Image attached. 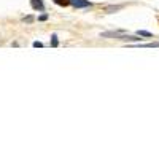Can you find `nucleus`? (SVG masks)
Returning a JSON list of instances; mask_svg holds the SVG:
<instances>
[{"label": "nucleus", "instance_id": "nucleus-1", "mask_svg": "<svg viewBox=\"0 0 159 159\" xmlns=\"http://www.w3.org/2000/svg\"><path fill=\"white\" fill-rule=\"evenodd\" d=\"M100 37L104 38H116V40H123V42H140L142 38L134 37V35H124L123 32H104Z\"/></svg>", "mask_w": 159, "mask_h": 159}, {"label": "nucleus", "instance_id": "nucleus-2", "mask_svg": "<svg viewBox=\"0 0 159 159\" xmlns=\"http://www.w3.org/2000/svg\"><path fill=\"white\" fill-rule=\"evenodd\" d=\"M70 3H72L75 8H86V7H91V2H89V0H70Z\"/></svg>", "mask_w": 159, "mask_h": 159}, {"label": "nucleus", "instance_id": "nucleus-3", "mask_svg": "<svg viewBox=\"0 0 159 159\" xmlns=\"http://www.w3.org/2000/svg\"><path fill=\"white\" fill-rule=\"evenodd\" d=\"M30 5H32V8L37 10V11H43L45 10V5H43L42 0H30Z\"/></svg>", "mask_w": 159, "mask_h": 159}, {"label": "nucleus", "instance_id": "nucleus-4", "mask_svg": "<svg viewBox=\"0 0 159 159\" xmlns=\"http://www.w3.org/2000/svg\"><path fill=\"white\" fill-rule=\"evenodd\" d=\"M142 48H157L159 46V42H153V43H145V45H139Z\"/></svg>", "mask_w": 159, "mask_h": 159}, {"label": "nucleus", "instance_id": "nucleus-5", "mask_svg": "<svg viewBox=\"0 0 159 159\" xmlns=\"http://www.w3.org/2000/svg\"><path fill=\"white\" fill-rule=\"evenodd\" d=\"M58 5H61V7H67V5H70V0H54Z\"/></svg>", "mask_w": 159, "mask_h": 159}, {"label": "nucleus", "instance_id": "nucleus-6", "mask_svg": "<svg viewBox=\"0 0 159 159\" xmlns=\"http://www.w3.org/2000/svg\"><path fill=\"white\" fill-rule=\"evenodd\" d=\"M58 45H59V42H58V37H56V35H53V37H51V46H53V48H56Z\"/></svg>", "mask_w": 159, "mask_h": 159}, {"label": "nucleus", "instance_id": "nucleus-7", "mask_svg": "<svg viewBox=\"0 0 159 159\" xmlns=\"http://www.w3.org/2000/svg\"><path fill=\"white\" fill-rule=\"evenodd\" d=\"M118 10H121V7H107V11H108V13H113V11H118Z\"/></svg>", "mask_w": 159, "mask_h": 159}, {"label": "nucleus", "instance_id": "nucleus-8", "mask_svg": "<svg viewBox=\"0 0 159 159\" xmlns=\"http://www.w3.org/2000/svg\"><path fill=\"white\" fill-rule=\"evenodd\" d=\"M139 35L140 37H151V33L146 32V30H139Z\"/></svg>", "mask_w": 159, "mask_h": 159}, {"label": "nucleus", "instance_id": "nucleus-9", "mask_svg": "<svg viewBox=\"0 0 159 159\" xmlns=\"http://www.w3.org/2000/svg\"><path fill=\"white\" fill-rule=\"evenodd\" d=\"M43 43L42 42H33V48H42Z\"/></svg>", "mask_w": 159, "mask_h": 159}, {"label": "nucleus", "instance_id": "nucleus-10", "mask_svg": "<svg viewBox=\"0 0 159 159\" xmlns=\"http://www.w3.org/2000/svg\"><path fill=\"white\" fill-rule=\"evenodd\" d=\"M38 19H40V21H46V19H48V16H46V14H42Z\"/></svg>", "mask_w": 159, "mask_h": 159}, {"label": "nucleus", "instance_id": "nucleus-11", "mask_svg": "<svg viewBox=\"0 0 159 159\" xmlns=\"http://www.w3.org/2000/svg\"><path fill=\"white\" fill-rule=\"evenodd\" d=\"M24 21H26V22H32L33 18H32V16H27V18H24Z\"/></svg>", "mask_w": 159, "mask_h": 159}]
</instances>
